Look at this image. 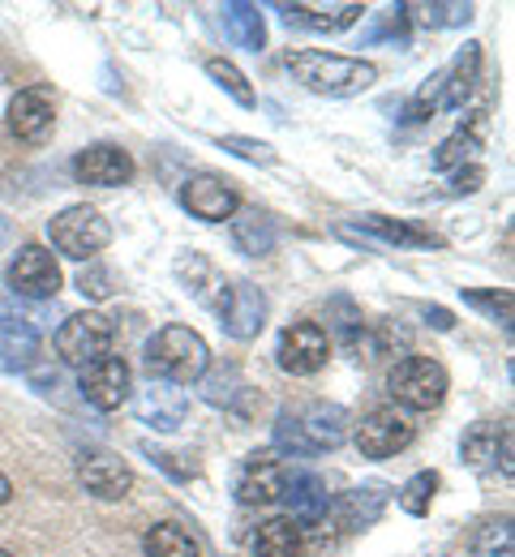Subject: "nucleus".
Returning a JSON list of instances; mask_svg holds the SVG:
<instances>
[{
    "label": "nucleus",
    "instance_id": "f257e3e1",
    "mask_svg": "<svg viewBox=\"0 0 515 557\" xmlns=\"http://www.w3.org/2000/svg\"><path fill=\"white\" fill-rule=\"evenodd\" d=\"M348 424L353 420H348V412L340 404L309 399V404H296V408L280 412V420H275V446L293 450V455H322V450L344 446Z\"/></svg>",
    "mask_w": 515,
    "mask_h": 557
},
{
    "label": "nucleus",
    "instance_id": "f03ea898",
    "mask_svg": "<svg viewBox=\"0 0 515 557\" xmlns=\"http://www.w3.org/2000/svg\"><path fill=\"white\" fill-rule=\"evenodd\" d=\"M289 73L305 90L314 95H327V99H353L369 90L378 82V70L369 61H357V57H335V52H309V48H296L289 52Z\"/></svg>",
    "mask_w": 515,
    "mask_h": 557
},
{
    "label": "nucleus",
    "instance_id": "7ed1b4c3",
    "mask_svg": "<svg viewBox=\"0 0 515 557\" xmlns=\"http://www.w3.org/2000/svg\"><path fill=\"white\" fill-rule=\"evenodd\" d=\"M211 369V348L198 331L189 326H159L147 339V373L150 382H168V386H189Z\"/></svg>",
    "mask_w": 515,
    "mask_h": 557
},
{
    "label": "nucleus",
    "instance_id": "20e7f679",
    "mask_svg": "<svg viewBox=\"0 0 515 557\" xmlns=\"http://www.w3.org/2000/svg\"><path fill=\"white\" fill-rule=\"evenodd\" d=\"M446 386H451L446 369L430 356H404L387 373V391L400 412H434L446 399Z\"/></svg>",
    "mask_w": 515,
    "mask_h": 557
},
{
    "label": "nucleus",
    "instance_id": "39448f33",
    "mask_svg": "<svg viewBox=\"0 0 515 557\" xmlns=\"http://www.w3.org/2000/svg\"><path fill=\"white\" fill-rule=\"evenodd\" d=\"M48 240L70 262H95V253L112 240V223L95 207L77 202V207H65L61 214L48 219Z\"/></svg>",
    "mask_w": 515,
    "mask_h": 557
},
{
    "label": "nucleus",
    "instance_id": "423d86ee",
    "mask_svg": "<svg viewBox=\"0 0 515 557\" xmlns=\"http://www.w3.org/2000/svg\"><path fill=\"white\" fill-rule=\"evenodd\" d=\"M112 339H117V331L103 313H74L57 331V356L70 369H86V364L112 356Z\"/></svg>",
    "mask_w": 515,
    "mask_h": 557
},
{
    "label": "nucleus",
    "instance_id": "0eeeda50",
    "mask_svg": "<svg viewBox=\"0 0 515 557\" xmlns=\"http://www.w3.org/2000/svg\"><path fill=\"white\" fill-rule=\"evenodd\" d=\"M216 313H220V326L228 339L249 344V339H258L262 326H267V296H262V287H254L249 278H236V283L220 287Z\"/></svg>",
    "mask_w": 515,
    "mask_h": 557
},
{
    "label": "nucleus",
    "instance_id": "6e6552de",
    "mask_svg": "<svg viewBox=\"0 0 515 557\" xmlns=\"http://www.w3.org/2000/svg\"><path fill=\"white\" fill-rule=\"evenodd\" d=\"M284 481H289L284 459L275 450H254V455L241 459L232 493H236L241 506H275L280 493H284Z\"/></svg>",
    "mask_w": 515,
    "mask_h": 557
},
{
    "label": "nucleus",
    "instance_id": "1a4fd4ad",
    "mask_svg": "<svg viewBox=\"0 0 515 557\" xmlns=\"http://www.w3.org/2000/svg\"><path fill=\"white\" fill-rule=\"evenodd\" d=\"M413 437H417V429H413V420L404 417L400 408H373V412L353 429V442H357V450H361L366 459H391V455L408 450Z\"/></svg>",
    "mask_w": 515,
    "mask_h": 557
},
{
    "label": "nucleus",
    "instance_id": "9d476101",
    "mask_svg": "<svg viewBox=\"0 0 515 557\" xmlns=\"http://www.w3.org/2000/svg\"><path fill=\"white\" fill-rule=\"evenodd\" d=\"M9 287L22 300H52L61 292V267L57 253L44 245H22L9 262Z\"/></svg>",
    "mask_w": 515,
    "mask_h": 557
},
{
    "label": "nucleus",
    "instance_id": "9b49d317",
    "mask_svg": "<svg viewBox=\"0 0 515 557\" xmlns=\"http://www.w3.org/2000/svg\"><path fill=\"white\" fill-rule=\"evenodd\" d=\"M327 360H331V339L318 322H293L275 344V364L293 377H314Z\"/></svg>",
    "mask_w": 515,
    "mask_h": 557
},
{
    "label": "nucleus",
    "instance_id": "f8f14e48",
    "mask_svg": "<svg viewBox=\"0 0 515 557\" xmlns=\"http://www.w3.org/2000/svg\"><path fill=\"white\" fill-rule=\"evenodd\" d=\"M77 391H82V399L95 412H117L130 399V391H134V373H130V364L121 356H103V360L82 369Z\"/></svg>",
    "mask_w": 515,
    "mask_h": 557
},
{
    "label": "nucleus",
    "instance_id": "ddd939ff",
    "mask_svg": "<svg viewBox=\"0 0 515 557\" xmlns=\"http://www.w3.org/2000/svg\"><path fill=\"white\" fill-rule=\"evenodd\" d=\"M181 207L203 223H223L241 210V198H236L232 181H223L216 172H194L181 181Z\"/></svg>",
    "mask_w": 515,
    "mask_h": 557
},
{
    "label": "nucleus",
    "instance_id": "4468645a",
    "mask_svg": "<svg viewBox=\"0 0 515 557\" xmlns=\"http://www.w3.org/2000/svg\"><path fill=\"white\" fill-rule=\"evenodd\" d=\"M77 185H95V189H121L134 181V154L121 150L117 141H95L86 150H77L74 159Z\"/></svg>",
    "mask_w": 515,
    "mask_h": 557
},
{
    "label": "nucleus",
    "instance_id": "2eb2a0df",
    "mask_svg": "<svg viewBox=\"0 0 515 557\" xmlns=\"http://www.w3.org/2000/svg\"><path fill=\"white\" fill-rule=\"evenodd\" d=\"M4 125L9 134L22 141H44L57 125V103H52V90L48 86H22L13 99H9V112H4Z\"/></svg>",
    "mask_w": 515,
    "mask_h": 557
},
{
    "label": "nucleus",
    "instance_id": "dca6fc26",
    "mask_svg": "<svg viewBox=\"0 0 515 557\" xmlns=\"http://www.w3.org/2000/svg\"><path fill=\"white\" fill-rule=\"evenodd\" d=\"M77 481H82V488H86L90 497H99V502H121V497H130V488H134V472H130L117 455L95 450V455L82 459Z\"/></svg>",
    "mask_w": 515,
    "mask_h": 557
},
{
    "label": "nucleus",
    "instance_id": "f3484780",
    "mask_svg": "<svg viewBox=\"0 0 515 557\" xmlns=\"http://www.w3.org/2000/svg\"><path fill=\"white\" fill-rule=\"evenodd\" d=\"M280 502L289 506V519L296 528H318V523H327V510H331L327 485L314 472H289Z\"/></svg>",
    "mask_w": 515,
    "mask_h": 557
},
{
    "label": "nucleus",
    "instance_id": "a211bd4d",
    "mask_svg": "<svg viewBox=\"0 0 515 557\" xmlns=\"http://www.w3.org/2000/svg\"><path fill=\"white\" fill-rule=\"evenodd\" d=\"M387 510V485H361L348 488L340 502H331V523L335 532H366L369 523H378V515Z\"/></svg>",
    "mask_w": 515,
    "mask_h": 557
},
{
    "label": "nucleus",
    "instance_id": "6ab92c4d",
    "mask_svg": "<svg viewBox=\"0 0 515 557\" xmlns=\"http://www.w3.org/2000/svg\"><path fill=\"white\" fill-rule=\"evenodd\" d=\"M185 412H189V399L181 386H168V382H150L147 391L138 395V417L143 424L159 429V433H172L185 424Z\"/></svg>",
    "mask_w": 515,
    "mask_h": 557
},
{
    "label": "nucleus",
    "instance_id": "aec40b11",
    "mask_svg": "<svg viewBox=\"0 0 515 557\" xmlns=\"http://www.w3.org/2000/svg\"><path fill=\"white\" fill-rule=\"evenodd\" d=\"M275 240H280V227H275V219H271L267 210L241 207L232 214V245H236V253H245V258H267V253L275 249Z\"/></svg>",
    "mask_w": 515,
    "mask_h": 557
},
{
    "label": "nucleus",
    "instance_id": "412c9836",
    "mask_svg": "<svg viewBox=\"0 0 515 557\" xmlns=\"http://www.w3.org/2000/svg\"><path fill=\"white\" fill-rule=\"evenodd\" d=\"M353 232H357V236L369 232L373 240L395 245V249H442V240L434 232H426V227H417V223H408V219H387V214H361Z\"/></svg>",
    "mask_w": 515,
    "mask_h": 557
},
{
    "label": "nucleus",
    "instance_id": "4be33fe9",
    "mask_svg": "<svg viewBox=\"0 0 515 557\" xmlns=\"http://www.w3.org/2000/svg\"><path fill=\"white\" fill-rule=\"evenodd\" d=\"M477 82H481V44H464V48H459V57H455V65H451V73H442L439 108L459 112V108L473 99Z\"/></svg>",
    "mask_w": 515,
    "mask_h": 557
},
{
    "label": "nucleus",
    "instance_id": "5701e85b",
    "mask_svg": "<svg viewBox=\"0 0 515 557\" xmlns=\"http://www.w3.org/2000/svg\"><path fill=\"white\" fill-rule=\"evenodd\" d=\"M284 22L289 26H305V30H318V35H335V30H348L366 9L361 4H335V9H322V4H280Z\"/></svg>",
    "mask_w": 515,
    "mask_h": 557
},
{
    "label": "nucleus",
    "instance_id": "b1692460",
    "mask_svg": "<svg viewBox=\"0 0 515 557\" xmlns=\"http://www.w3.org/2000/svg\"><path fill=\"white\" fill-rule=\"evenodd\" d=\"M39 348L44 339L26 318H0V364L4 369H35Z\"/></svg>",
    "mask_w": 515,
    "mask_h": 557
},
{
    "label": "nucleus",
    "instance_id": "393cba45",
    "mask_svg": "<svg viewBox=\"0 0 515 557\" xmlns=\"http://www.w3.org/2000/svg\"><path fill=\"white\" fill-rule=\"evenodd\" d=\"M220 17H223L228 39H232L236 48H245V52H262V48H267V22H262L258 4H249V0H232V4H223L220 9Z\"/></svg>",
    "mask_w": 515,
    "mask_h": 557
},
{
    "label": "nucleus",
    "instance_id": "a878e982",
    "mask_svg": "<svg viewBox=\"0 0 515 557\" xmlns=\"http://www.w3.org/2000/svg\"><path fill=\"white\" fill-rule=\"evenodd\" d=\"M254 554L258 557H305V528H296L289 515H275L258 523L254 532Z\"/></svg>",
    "mask_w": 515,
    "mask_h": 557
},
{
    "label": "nucleus",
    "instance_id": "bb28decb",
    "mask_svg": "<svg viewBox=\"0 0 515 557\" xmlns=\"http://www.w3.org/2000/svg\"><path fill=\"white\" fill-rule=\"evenodd\" d=\"M503 433H507V424L499 429L494 420H477V424H468V433H464V442H459L464 463L477 468V472L499 468V442H503Z\"/></svg>",
    "mask_w": 515,
    "mask_h": 557
},
{
    "label": "nucleus",
    "instance_id": "cd10ccee",
    "mask_svg": "<svg viewBox=\"0 0 515 557\" xmlns=\"http://www.w3.org/2000/svg\"><path fill=\"white\" fill-rule=\"evenodd\" d=\"M327 339H335L348 351H357V344L366 339V318L353 305V296H331L327 300Z\"/></svg>",
    "mask_w": 515,
    "mask_h": 557
},
{
    "label": "nucleus",
    "instance_id": "c85d7f7f",
    "mask_svg": "<svg viewBox=\"0 0 515 557\" xmlns=\"http://www.w3.org/2000/svg\"><path fill=\"white\" fill-rule=\"evenodd\" d=\"M143 554L147 557H198V541L181 528V523H155L143 536Z\"/></svg>",
    "mask_w": 515,
    "mask_h": 557
},
{
    "label": "nucleus",
    "instance_id": "c756f323",
    "mask_svg": "<svg viewBox=\"0 0 515 557\" xmlns=\"http://www.w3.org/2000/svg\"><path fill=\"white\" fill-rule=\"evenodd\" d=\"M464 305L468 309H477V313H486L490 322H499L503 331H512L515 322V296L507 287H468L464 292Z\"/></svg>",
    "mask_w": 515,
    "mask_h": 557
},
{
    "label": "nucleus",
    "instance_id": "7c9ffc66",
    "mask_svg": "<svg viewBox=\"0 0 515 557\" xmlns=\"http://www.w3.org/2000/svg\"><path fill=\"white\" fill-rule=\"evenodd\" d=\"M481 150V125H459L451 138L442 141L439 150H434V168L439 172H455V168H468L473 163V154Z\"/></svg>",
    "mask_w": 515,
    "mask_h": 557
},
{
    "label": "nucleus",
    "instance_id": "2f4dec72",
    "mask_svg": "<svg viewBox=\"0 0 515 557\" xmlns=\"http://www.w3.org/2000/svg\"><path fill=\"white\" fill-rule=\"evenodd\" d=\"M515 554V532H512V515H499V519H486L473 536V557H512Z\"/></svg>",
    "mask_w": 515,
    "mask_h": 557
},
{
    "label": "nucleus",
    "instance_id": "473e14b6",
    "mask_svg": "<svg viewBox=\"0 0 515 557\" xmlns=\"http://www.w3.org/2000/svg\"><path fill=\"white\" fill-rule=\"evenodd\" d=\"M404 17L430 26V30H446V26H468L473 22V4H404Z\"/></svg>",
    "mask_w": 515,
    "mask_h": 557
},
{
    "label": "nucleus",
    "instance_id": "72a5a7b5",
    "mask_svg": "<svg viewBox=\"0 0 515 557\" xmlns=\"http://www.w3.org/2000/svg\"><path fill=\"white\" fill-rule=\"evenodd\" d=\"M198 382H203V399H207V404H216V408H236V399H241V395H249V386L241 382V373H236V369H216V373L207 369Z\"/></svg>",
    "mask_w": 515,
    "mask_h": 557
},
{
    "label": "nucleus",
    "instance_id": "f704fd0d",
    "mask_svg": "<svg viewBox=\"0 0 515 557\" xmlns=\"http://www.w3.org/2000/svg\"><path fill=\"white\" fill-rule=\"evenodd\" d=\"M366 335H369V351H373V356H382V360L408 356V344H413V335H408L400 322H391V318H382V322H369Z\"/></svg>",
    "mask_w": 515,
    "mask_h": 557
},
{
    "label": "nucleus",
    "instance_id": "c9c22d12",
    "mask_svg": "<svg viewBox=\"0 0 515 557\" xmlns=\"http://www.w3.org/2000/svg\"><path fill=\"white\" fill-rule=\"evenodd\" d=\"M207 77H211L220 90H228V95H232L241 108H254V103H258V95H254L249 77L236 70L232 61H223V57H211V61H207Z\"/></svg>",
    "mask_w": 515,
    "mask_h": 557
},
{
    "label": "nucleus",
    "instance_id": "e433bc0d",
    "mask_svg": "<svg viewBox=\"0 0 515 557\" xmlns=\"http://www.w3.org/2000/svg\"><path fill=\"white\" fill-rule=\"evenodd\" d=\"M442 476L439 472H417V476H408L404 488H400V506L408 510V515H430V506H434V493H439Z\"/></svg>",
    "mask_w": 515,
    "mask_h": 557
},
{
    "label": "nucleus",
    "instance_id": "4c0bfd02",
    "mask_svg": "<svg viewBox=\"0 0 515 557\" xmlns=\"http://www.w3.org/2000/svg\"><path fill=\"white\" fill-rule=\"evenodd\" d=\"M176 275L185 278V287H189L198 300H207V305H211V283H216V271H211V262H207V258L185 253V258L176 262Z\"/></svg>",
    "mask_w": 515,
    "mask_h": 557
},
{
    "label": "nucleus",
    "instance_id": "58836bf2",
    "mask_svg": "<svg viewBox=\"0 0 515 557\" xmlns=\"http://www.w3.org/2000/svg\"><path fill=\"white\" fill-rule=\"evenodd\" d=\"M220 150H232L236 159H245V163H275V146L271 141H258V138H241V134H223L220 138Z\"/></svg>",
    "mask_w": 515,
    "mask_h": 557
},
{
    "label": "nucleus",
    "instance_id": "ea45409f",
    "mask_svg": "<svg viewBox=\"0 0 515 557\" xmlns=\"http://www.w3.org/2000/svg\"><path fill=\"white\" fill-rule=\"evenodd\" d=\"M77 292L90 296V300H108L112 296V271L103 262H86L82 275H77Z\"/></svg>",
    "mask_w": 515,
    "mask_h": 557
},
{
    "label": "nucleus",
    "instance_id": "a19ab883",
    "mask_svg": "<svg viewBox=\"0 0 515 557\" xmlns=\"http://www.w3.org/2000/svg\"><path fill=\"white\" fill-rule=\"evenodd\" d=\"M366 39H369V44H373V39H400V44H404V39H408V17H404V4L382 9V13H378V26L369 30Z\"/></svg>",
    "mask_w": 515,
    "mask_h": 557
},
{
    "label": "nucleus",
    "instance_id": "79ce46f5",
    "mask_svg": "<svg viewBox=\"0 0 515 557\" xmlns=\"http://www.w3.org/2000/svg\"><path fill=\"white\" fill-rule=\"evenodd\" d=\"M143 450H147V455H150V463H155V468H163V472H168L172 481H189V476L198 472V463H181L185 455H172V450H155L150 442H147V446H143Z\"/></svg>",
    "mask_w": 515,
    "mask_h": 557
},
{
    "label": "nucleus",
    "instance_id": "37998d69",
    "mask_svg": "<svg viewBox=\"0 0 515 557\" xmlns=\"http://www.w3.org/2000/svg\"><path fill=\"white\" fill-rule=\"evenodd\" d=\"M481 185H486V168H477V163L455 168V176H451V194H477Z\"/></svg>",
    "mask_w": 515,
    "mask_h": 557
},
{
    "label": "nucleus",
    "instance_id": "c03bdc74",
    "mask_svg": "<svg viewBox=\"0 0 515 557\" xmlns=\"http://www.w3.org/2000/svg\"><path fill=\"white\" fill-rule=\"evenodd\" d=\"M421 313H426V322H430L434 331H451V326H455V313L442 309V305H421Z\"/></svg>",
    "mask_w": 515,
    "mask_h": 557
},
{
    "label": "nucleus",
    "instance_id": "a18cd8bd",
    "mask_svg": "<svg viewBox=\"0 0 515 557\" xmlns=\"http://www.w3.org/2000/svg\"><path fill=\"white\" fill-rule=\"evenodd\" d=\"M9 236H13V223H9V219H4V214H0V249H4V245H9Z\"/></svg>",
    "mask_w": 515,
    "mask_h": 557
},
{
    "label": "nucleus",
    "instance_id": "49530a36",
    "mask_svg": "<svg viewBox=\"0 0 515 557\" xmlns=\"http://www.w3.org/2000/svg\"><path fill=\"white\" fill-rule=\"evenodd\" d=\"M9 497H13V485H9V476H4V472H0V506H4V502H9Z\"/></svg>",
    "mask_w": 515,
    "mask_h": 557
},
{
    "label": "nucleus",
    "instance_id": "de8ad7c7",
    "mask_svg": "<svg viewBox=\"0 0 515 557\" xmlns=\"http://www.w3.org/2000/svg\"><path fill=\"white\" fill-rule=\"evenodd\" d=\"M0 557H13V554H4V549H0Z\"/></svg>",
    "mask_w": 515,
    "mask_h": 557
}]
</instances>
